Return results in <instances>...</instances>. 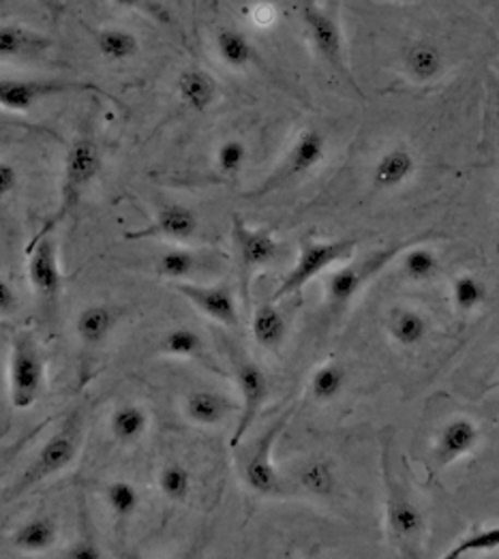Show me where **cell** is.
Wrapping results in <instances>:
<instances>
[{
	"label": "cell",
	"instance_id": "cell-1",
	"mask_svg": "<svg viewBox=\"0 0 499 559\" xmlns=\"http://www.w3.org/2000/svg\"><path fill=\"white\" fill-rule=\"evenodd\" d=\"M84 440H86V418L82 409H75L62 420V425L48 438V442L37 450L31 465L24 469L17 483L9 489L7 502H13L26 496L31 489L67 472L78 461Z\"/></svg>",
	"mask_w": 499,
	"mask_h": 559
},
{
	"label": "cell",
	"instance_id": "cell-2",
	"mask_svg": "<svg viewBox=\"0 0 499 559\" xmlns=\"http://www.w3.org/2000/svg\"><path fill=\"white\" fill-rule=\"evenodd\" d=\"M102 169H104V155H102L99 144L91 135L75 138L69 144L67 155H64L55 215L44 224V227L35 236L52 234L58 225L67 222L71 217V213L80 206L84 193L97 180Z\"/></svg>",
	"mask_w": 499,
	"mask_h": 559
},
{
	"label": "cell",
	"instance_id": "cell-3",
	"mask_svg": "<svg viewBox=\"0 0 499 559\" xmlns=\"http://www.w3.org/2000/svg\"><path fill=\"white\" fill-rule=\"evenodd\" d=\"M48 365L41 343L33 331H20L11 338L7 365L9 403L15 412L33 409L46 392Z\"/></svg>",
	"mask_w": 499,
	"mask_h": 559
},
{
	"label": "cell",
	"instance_id": "cell-4",
	"mask_svg": "<svg viewBox=\"0 0 499 559\" xmlns=\"http://www.w3.org/2000/svg\"><path fill=\"white\" fill-rule=\"evenodd\" d=\"M26 255H28L26 275H28L31 289L35 294L39 318L44 326L50 329L56 326L60 300H62V287H64L55 231L44 236H33L26 247Z\"/></svg>",
	"mask_w": 499,
	"mask_h": 559
},
{
	"label": "cell",
	"instance_id": "cell-5",
	"mask_svg": "<svg viewBox=\"0 0 499 559\" xmlns=\"http://www.w3.org/2000/svg\"><path fill=\"white\" fill-rule=\"evenodd\" d=\"M356 247H358V242L354 238H336V240H322V238H313V236L302 238L300 247H298L296 262L289 269V273L278 283L277 289L273 294V300L278 302L283 298L298 294L311 281L333 271L336 264L352 260Z\"/></svg>",
	"mask_w": 499,
	"mask_h": 559
},
{
	"label": "cell",
	"instance_id": "cell-6",
	"mask_svg": "<svg viewBox=\"0 0 499 559\" xmlns=\"http://www.w3.org/2000/svg\"><path fill=\"white\" fill-rule=\"evenodd\" d=\"M229 238L236 255L238 266V281H240V296L245 307L251 305V283L256 275L277 262L281 253V242L273 229L269 227H253L247 224L240 215L231 217Z\"/></svg>",
	"mask_w": 499,
	"mask_h": 559
},
{
	"label": "cell",
	"instance_id": "cell-7",
	"mask_svg": "<svg viewBox=\"0 0 499 559\" xmlns=\"http://www.w3.org/2000/svg\"><path fill=\"white\" fill-rule=\"evenodd\" d=\"M326 155H329V142H326L324 133H320L318 129L300 131L296 135V140L292 142V146L287 148V153L283 155V159L278 162L277 168L273 169L245 198L262 200V198H269V195L277 193L278 189H283L292 182H298L305 176H309L311 171L320 168L324 164Z\"/></svg>",
	"mask_w": 499,
	"mask_h": 559
},
{
	"label": "cell",
	"instance_id": "cell-8",
	"mask_svg": "<svg viewBox=\"0 0 499 559\" xmlns=\"http://www.w3.org/2000/svg\"><path fill=\"white\" fill-rule=\"evenodd\" d=\"M102 95L110 97L104 88L93 82L60 80V78H2L0 80V110L7 112H31L46 99L62 95Z\"/></svg>",
	"mask_w": 499,
	"mask_h": 559
},
{
	"label": "cell",
	"instance_id": "cell-9",
	"mask_svg": "<svg viewBox=\"0 0 499 559\" xmlns=\"http://www.w3.org/2000/svg\"><path fill=\"white\" fill-rule=\"evenodd\" d=\"M292 414H294V407L278 414L277 418L256 440L253 448H249V452L242 461V480H245V485L262 498L285 496V485H283L281 474L275 467L273 452H275L281 433L285 431V427L292 420Z\"/></svg>",
	"mask_w": 499,
	"mask_h": 559
},
{
	"label": "cell",
	"instance_id": "cell-10",
	"mask_svg": "<svg viewBox=\"0 0 499 559\" xmlns=\"http://www.w3.org/2000/svg\"><path fill=\"white\" fill-rule=\"evenodd\" d=\"M384 480H387V523L390 540L405 556H418L420 540L425 536V516L418 503L405 491L401 480L394 478L384 450Z\"/></svg>",
	"mask_w": 499,
	"mask_h": 559
},
{
	"label": "cell",
	"instance_id": "cell-11",
	"mask_svg": "<svg viewBox=\"0 0 499 559\" xmlns=\"http://www.w3.org/2000/svg\"><path fill=\"white\" fill-rule=\"evenodd\" d=\"M231 367H234L236 386L240 391V409L236 416V429L231 433L229 447L238 448L242 444L245 436L253 429L258 416L262 414L271 396V384H269L266 371L245 354H234Z\"/></svg>",
	"mask_w": 499,
	"mask_h": 559
},
{
	"label": "cell",
	"instance_id": "cell-12",
	"mask_svg": "<svg viewBox=\"0 0 499 559\" xmlns=\"http://www.w3.org/2000/svg\"><path fill=\"white\" fill-rule=\"evenodd\" d=\"M407 242H399L387 247L384 251H378L373 255H369L363 262H352V264H343L338 269L331 271L329 280H326V302L334 311L345 309L358 294L360 289L371 280H376L389 264L396 260V255L409 245Z\"/></svg>",
	"mask_w": 499,
	"mask_h": 559
},
{
	"label": "cell",
	"instance_id": "cell-13",
	"mask_svg": "<svg viewBox=\"0 0 499 559\" xmlns=\"http://www.w3.org/2000/svg\"><path fill=\"white\" fill-rule=\"evenodd\" d=\"M302 26L316 57L320 58L324 64H329L338 75H343L356 88V82L349 71V62L345 57L343 31L333 13L311 2L302 9Z\"/></svg>",
	"mask_w": 499,
	"mask_h": 559
},
{
	"label": "cell",
	"instance_id": "cell-14",
	"mask_svg": "<svg viewBox=\"0 0 499 559\" xmlns=\"http://www.w3.org/2000/svg\"><path fill=\"white\" fill-rule=\"evenodd\" d=\"M174 292L182 296L193 309H198L204 318L213 320L223 329L236 331L240 326V311L234 296V289L225 283L217 285H202L193 281L171 283Z\"/></svg>",
	"mask_w": 499,
	"mask_h": 559
},
{
	"label": "cell",
	"instance_id": "cell-15",
	"mask_svg": "<svg viewBox=\"0 0 499 559\" xmlns=\"http://www.w3.org/2000/svg\"><path fill=\"white\" fill-rule=\"evenodd\" d=\"M198 231H200V217L191 206L167 202L157 209L151 224L133 231H124L122 238L129 242L169 240L176 245H185V242H191L198 236Z\"/></svg>",
	"mask_w": 499,
	"mask_h": 559
},
{
	"label": "cell",
	"instance_id": "cell-16",
	"mask_svg": "<svg viewBox=\"0 0 499 559\" xmlns=\"http://www.w3.org/2000/svg\"><path fill=\"white\" fill-rule=\"evenodd\" d=\"M122 316H124L122 309L108 302L86 305L78 311L73 320V333L86 352H99L106 347L110 336L120 326Z\"/></svg>",
	"mask_w": 499,
	"mask_h": 559
},
{
	"label": "cell",
	"instance_id": "cell-17",
	"mask_svg": "<svg viewBox=\"0 0 499 559\" xmlns=\"http://www.w3.org/2000/svg\"><path fill=\"white\" fill-rule=\"evenodd\" d=\"M240 403L227 396L225 392L200 389L185 394L182 399V416L204 429H215L225 425L234 414L238 416Z\"/></svg>",
	"mask_w": 499,
	"mask_h": 559
},
{
	"label": "cell",
	"instance_id": "cell-18",
	"mask_svg": "<svg viewBox=\"0 0 499 559\" xmlns=\"http://www.w3.org/2000/svg\"><path fill=\"white\" fill-rule=\"evenodd\" d=\"M55 48V41L22 22H0V62L44 58Z\"/></svg>",
	"mask_w": 499,
	"mask_h": 559
},
{
	"label": "cell",
	"instance_id": "cell-19",
	"mask_svg": "<svg viewBox=\"0 0 499 559\" xmlns=\"http://www.w3.org/2000/svg\"><path fill=\"white\" fill-rule=\"evenodd\" d=\"M418 168L420 164L412 148L403 144L390 146L371 168V187L380 193H394L418 174Z\"/></svg>",
	"mask_w": 499,
	"mask_h": 559
},
{
	"label": "cell",
	"instance_id": "cell-20",
	"mask_svg": "<svg viewBox=\"0 0 499 559\" xmlns=\"http://www.w3.org/2000/svg\"><path fill=\"white\" fill-rule=\"evenodd\" d=\"M480 442V429L472 418L456 416L440 429L433 447V459L440 467H448L459 459L472 454Z\"/></svg>",
	"mask_w": 499,
	"mask_h": 559
},
{
	"label": "cell",
	"instance_id": "cell-21",
	"mask_svg": "<svg viewBox=\"0 0 499 559\" xmlns=\"http://www.w3.org/2000/svg\"><path fill=\"white\" fill-rule=\"evenodd\" d=\"M401 71L416 86L436 84L445 73L444 52L433 41L418 39L401 52Z\"/></svg>",
	"mask_w": 499,
	"mask_h": 559
},
{
	"label": "cell",
	"instance_id": "cell-22",
	"mask_svg": "<svg viewBox=\"0 0 499 559\" xmlns=\"http://www.w3.org/2000/svg\"><path fill=\"white\" fill-rule=\"evenodd\" d=\"M176 97L189 112H209L219 99L217 80L202 67H187L178 73L174 84Z\"/></svg>",
	"mask_w": 499,
	"mask_h": 559
},
{
	"label": "cell",
	"instance_id": "cell-23",
	"mask_svg": "<svg viewBox=\"0 0 499 559\" xmlns=\"http://www.w3.org/2000/svg\"><path fill=\"white\" fill-rule=\"evenodd\" d=\"M99 57L111 64H122L129 62L142 52V41L138 37V33L124 28V26H88L86 28Z\"/></svg>",
	"mask_w": 499,
	"mask_h": 559
},
{
	"label": "cell",
	"instance_id": "cell-24",
	"mask_svg": "<svg viewBox=\"0 0 499 559\" xmlns=\"http://www.w3.org/2000/svg\"><path fill=\"white\" fill-rule=\"evenodd\" d=\"M58 543V523L52 514H31L11 536V545L22 554H46Z\"/></svg>",
	"mask_w": 499,
	"mask_h": 559
},
{
	"label": "cell",
	"instance_id": "cell-25",
	"mask_svg": "<svg viewBox=\"0 0 499 559\" xmlns=\"http://www.w3.org/2000/svg\"><path fill=\"white\" fill-rule=\"evenodd\" d=\"M396 264H399L401 277L409 283H416V285L431 283V281L438 280L442 273L440 253L433 247L423 245L420 240H412L396 255Z\"/></svg>",
	"mask_w": 499,
	"mask_h": 559
},
{
	"label": "cell",
	"instance_id": "cell-26",
	"mask_svg": "<svg viewBox=\"0 0 499 559\" xmlns=\"http://www.w3.org/2000/svg\"><path fill=\"white\" fill-rule=\"evenodd\" d=\"M387 331L401 349H416L431 335V322L416 307H394L387 320Z\"/></svg>",
	"mask_w": 499,
	"mask_h": 559
},
{
	"label": "cell",
	"instance_id": "cell-27",
	"mask_svg": "<svg viewBox=\"0 0 499 559\" xmlns=\"http://www.w3.org/2000/svg\"><path fill=\"white\" fill-rule=\"evenodd\" d=\"M111 440L120 447L140 444L151 429V414L140 403H122L114 407L108 420Z\"/></svg>",
	"mask_w": 499,
	"mask_h": 559
},
{
	"label": "cell",
	"instance_id": "cell-28",
	"mask_svg": "<svg viewBox=\"0 0 499 559\" xmlns=\"http://www.w3.org/2000/svg\"><path fill=\"white\" fill-rule=\"evenodd\" d=\"M215 55L231 71H245L258 62V48L247 33L234 26H222L213 37Z\"/></svg>",
	"mask_w": 499,
	"mask_h": 559
},
{
	"label": "cell",
	"instance_id": "cell-29",
	"mask_svg": "<svg viewBox=\"0 0 499 559\" xmlns=\"http://www.w3.org/2000/svg\"><path fill=\"white\" fill-rule=\"evenodd\" d=\"M287 320L283 311L278 309L275 300L262 302L253 316H251V335L253 341L266 349V352H278L287 338Z\"/></svg>",
	"mask_w": 499,
	"mask_h": 559
},
{
	"label": "cell",
	"instance_id": "cell-30",
	"mask_svg": "<svg viewBox=\"0 0 499 559\" xmlns=\"http://www.w3.org/2000/svg\"><path fill=\"white\" fill-rule=\"evenodd\" d=\"M157 352L162 356H167V358L198 360L202 365H211L209 362V347H206L204 336L191 326H174V329L166 331L157 343Z\"/></svg>",
	"mask_w": 499,
	"mask_h": 559
},
{
	"label": "cell",
	"instance_id": "cell-31",
	"mask_svg": "<svg viewBox=\"0 0 499 559\" xmlns=\"http://www.w3.org/2000/svg\"><path fill=\"white\" fill-rule=\"evenodd\" d=\"M104 503L110 512L111 519L116 525H127L135 519V514L140 512L142 506V493L140 489L124 478H116L110 480L104 491H102Z\"/></svg>",
	"mask_w": 499,
	"mask_h": 559
},
{
	"label": "cell",
	"instance_id": "cell-32",
	"mask_svg": "<svg viewBox=\"0 0 499 559\" xmlns=\"http://www.w3.org/2000/svg\"><path fill=\"white\" fill-rule=\"evenodd\" d=\"M296 485L311 498H331L336 491V472L329 459H309L296 472Z\"/></svg>",
	"mask_w": 499,
	"mask_h": 559
},
{
	"label": "cell",
	"instance_id": "cell-33",
	"mask_svg": "<svg viewBox=\"0 0 499 559\" xmlns=\"http://www.w3.org/2000/svg\"><path fill=\"white\" fill-rule=\"evenodd\" d=\"M345 389H347V369L336 360L320 365L309 378V396L320 405L334 403Z\"/></svg>",
	"mask_w": 499,
	"mask_h": 559
},
{
	"label": "cell",
	"instance_id": "cell-34",
	"mask_svg": "<svg viewBox=\"0 0 499 559\" xmlns=\"http://www.w3.org/2000/svg\"><path fill=\"white\" fill-rule=\"evenodd\" d=\"M450 298L461 316L476 313L489 298V287L474 273L456 275L450 283Z\"/></svg>",
	"mask_w": 499,
	"mask_h": 559
},
{
	"label": "cell",
	"instance_id": "cell-35",
	"mask_svg": "<svg viewBox=\"0 0 499 559\" xmlns=\"http://www.w3.org/2000/svg\"><path fill=\"white\" fill-rule=\"evenodd\" d=\"M198 266H200V258L191 249L169 247L157 258L155 275L171 285V283L191 280L198 273Z\"/></svg>",
	"mask_w": 499,
	"mask_h": 559
},
{
	"label": "cell",
	"instance_id": "cell-36",
	"mask_svg": "<svg viewBox=\"0 0 499 559\" xmlns=\"http://www.w3.org/2000/svg\"><path fill=\"white\" fill-rule=\"evenodd\" d=\"M157 489L167 502L185 503L191 498V491H193V476L182 463L171 461L159 469Z\"/></svg>",
	"mask_w": 499,
	"mask_h": 559
},
{
	"label": "cell",
	"instance_id": "cell-37",
	"mask_svg": "<svg viewBox=\"0 0 499 559\" xmlns=\"http://www.w3.org/2000/svg\"><path fill=\"white\" fill-rule=\"evenodd\" d=\"M249 164V146L240 138H227L215 151V171L225 180H238Z\"/></svg>",
	"mask_w": 499,
	"mask_h": 559
},
{
	"label": "cell",
	"instance_id": "cell-38",
	"mask_svg": "<svg viewBox=\"0 0 499 559\" xmlns=\"http://www.w3.org/2000/svg\"><path fill=\"white\" fill-rule=\"evenodd\" d=\"M499 551V525H491L485 530H476L470 536H463L448 554L445 559H463L467 556H480Z\"/></svg>",
	"mask_w": 499,
	"mask_h": 559
},
{
	"label": "cell",
	"instance_id": "cell-39",
	"mask_svg": "<svg viewBox=\"0 0 499 559\" xmlns=\"http://www.w3.org/2000/svg\"><path fill=\"white\" fill-rule=\"evenodd\" d=\"M20 168L9 159H0V206L15 195V191L20 189Z\"/></svg>",
	"mask_w": 499,
	"mask_h": 559
},
{
	"label": "cell",
	"instance_id": "cell-40",
	"mask_svg": "<svg viewBox=\"0 0 499 559\" xmlns=\"http://www.w3.org/2000/svg\"><path fill=\"white\" fill-rule=\"evenodd\" d=\"M111 7L118 11H135V13H148L157 20H166V11L157 0H110Z\"/></svg>",
	"mask_w": 499,
	"mask_h": 559
},
{
	"label": "cell",
	"instance_id": "cell-41",
	"mask_svg": "<svg viewBox=\"0 0 499 559\" xmlns=\"http://www.w3.org/2000/svg\"><path fill=\"white\" fill-rule=\"evenodd\" d=\"M20 307H22V300H20L17 289L4 275H0V318L15 316L20 311Z\"/></svg>",
	"mask_w": 499,
	"mask_h": 559
},
{
	"label": "cell",
	"instance_id": "cell-42",
	"mask_svg": "<svg viewBox=\"0 0 499 559\" xmlns=\"http://www.w3.org/2000/svg\"><path fill=\"white\" fill-rule=\"evenodd\" d=\"M62 558L99 559L102 558V549H99V545L95 543L93 536H84V534H82V536L67 549V554H64Z\"/></svg>",
	"mask_w": 499,
	"mask_h": 559
},
{
	"label": "cell",
	"instance_id": "cell-43",
	"mask_svg": "<svg viewBox=\"0 0 499 559\" xmlns=\"http://www.w3.org/2000/svg\"><path fill=\"white\" fill-rule=\"evenodd\" d=\"M15 448L17 447H11L7 452H4V454H0V478H2V467H4V465L15 456V452H17Z\"/></svg>",
	"mask_w": 499,
	"mask_h": 559
},
{
	"label": "cell",
	"instance_id": "cell-44",
	"mask_svg": "<svg viewBox=\"0 0 499 559\" xmlns=\"http://www.w3.org/2000/svg\"><path fill=\"white\" fill-rule=\"evenodd\" d=\"M498 369H499V356H498Z\"/></svg>",
	"mask_w": 499,
	"mask_h": 559
}]
</instances>
